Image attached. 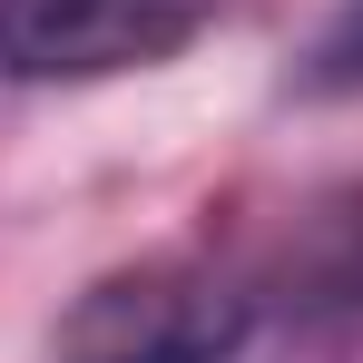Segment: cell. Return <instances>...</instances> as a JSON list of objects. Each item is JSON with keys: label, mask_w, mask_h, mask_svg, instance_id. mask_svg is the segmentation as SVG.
Returning <instances> with one entry per match:
<instances>
[{"label": "cell", "mask_w": 363, "mask_h": 363, "mask_svg": "<svg viewBox=\"0 0 363 363\" xmlns=\"http://www.w3.org/2000/svg\"><path fill=\"white\" fill-rule=\"evenodd\" d=\"M255 344V295L216 265H128L99 275L89 295L60 314L50 363H236Z\"/></svg>", "instance_id": "1"}, {"label": "cell", "mask_w": 363, "mask_h": 363, "mask_svg": "<svg viewBox=\"0 0 363 363\" xmlns=\"http://www.w3.org/2000/svg\"><path fill=\"white\" fill-rule=\"evenodd\" d=\"M216 0H0V69L10 79H108L167 60Z\"/></svg>", "instance_id": "2"}, {"label": "cell", "mask_w": 363, "mask_h": 363, "mask_svg": "<svg viewBox=\"0 0 363 363\" xmlns=\"http://www.w3.org/2000/svg\"><path fill=\"white\" fill-rule=\"evenodd\" d=\"M304 89L314 99H354L363 89V0H334L324 30L304 40Z\"/></svg>", "instance_id": "3"}]
</instances>
